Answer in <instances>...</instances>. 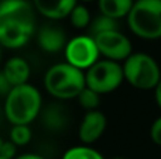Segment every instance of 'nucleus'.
Wrapping results in <instances>:
<instances>
[{"label": "nucleus", "instance_id": "3", "mask_svg": "<svg viewBox=\"0 0 161 159\" xmlns=\"http://www.w3.org/2000/svg\"><path fill=\"white\" fill-rule=\"evenodd\" d=\"M47 92L59 100L78 97L86 87L83 70L69 64H57L47 70L44 78Z\"/></svg>", "mask_w": 161, "mask_h": 159}, {"label": "nucleus", "instance_id": "29", "mask_svg": "<svg viewBox=\"0 0 161 159\" xmlns=\"http://www.w3.org/2000/svg\"><path fill=\"white\" fill-rule=\"evenodd\" d=\"M0 58H2V51H0Z\"/></svg>", "mask_w": 161, "mask_h": 159}, {"label": "nucleus", "instance_id": "18", "mask_svg": "<svg viewBox=\"0 0 161 159\" xmlns=\"http://www.w3.org/2000/svg\"><path fill=\"white\" fill-rule=\"evenodd\" d=\"M78 100H79V104L83 109H86L88 111H93V110L97 109V106H99V103H100V95H97L96 92H93V90L89 89V87H85V89L79 93Z\"/></svg>", "mask_w": 161, "mask_h": 159}, {"label": "nucleus", "instance_id": "14", "mask_svg": "<svg viewBox=\"0 0 161 159\" xmlns=\"http://www.w3.org/2000/svg\"><path fill=\"white\" fill-rule=\"evenodd\" d=\"M97 2L100 13L113 20L127 17L134 4L133 0H97Z\"/></svg>", "mask_w": 161, "mask_h": 159}, {"label": "nucleus", "instance_id": "4", "mask_svg": "<svg viewBox=\"0 0 161 159\" xmlns=\"http://www.w3.org/2000/svg\"><path fill=\"white\" fill-rule=\"evenodd\" d=\"M127 23L131 33L143 39L161 38V0L134 2Z\"/></svg>", "mask_w": 161, "mask_h": 159}, {"label": "nucleus", "instance_id": "19", "mask_svg": "<svg viewBox=\"0 0 161 159\" xmlns=\"http://www.w3.org/2000/svg\"><path fill=\"white\" fill-rule=\"evenodd\" d=\"M31 140V130L28 126H13L10 131V141L16 146L27 145Z\"/></svg>", "mask_w": 161, "mask_h": 159}, {"label": "nucleus", "instance_id": "1", "mask_svg": "<svg viewBox=\"0 0 161 159\" xmlns=\"http://www.w3.org/2000/svg\"><path fill=\"white\" fill-rule=\"evenodd\" d=\"M36 30L33 6L27 0H4L0 3V45L10 49L21 48Z\"/></svg>", "mask_w": 161, "mask_h": 159}, {"label": "nucleus", "instance_id": "16", "mask_svg": "<svg viewBox=\"0 0 161 159\" xmlns=\"http://www.w3.org/2000/svg\"><path fill=\"white\" fill-rule=\"evenodd\" d=\"M62 159H105L100 152L91 146H74L64 154Z\"/></svg>", "mask_w": 161, "mask_h": 159}, {"label": "nucleus", "instance_id": "12", "mask_svg": "<svg viewBox=\"0 0 161 159\" xmlns=\"http://www.w3.org/2000/svg\"><path fill=\"white\" fill-rule=\"evenodd\" d=\"M40 14L50 20H61L69 16L76 6V0H33Z\"/></svg>", "mask_w": 161, "mask_h": 159}, {"label": "nucleus", "instance_id": "10", "mask_svg": "<svg viewBox=\"0 0 161 159\" xmlns=\"http://www.w3.org/2000/svg\"><path fill=\"white\" fill-rule=\"evenodd\" d=\"M41 123L48 131H62L69 126V113L61 103L47 104L40 113Z\"/></svg>", "mask_w": 161, "mask_h": 159}, {"label": "nucleus", "instance_id": "25", "mask_svg": "<svg viewBox=\"0 0 161 159\" xmlns=\"http://www.w3.org/2000/svg\"><path fill=\"white\" fill-rule=\"evenodd\" d=\"M6 120V115H4V110H3V107L0 106V127L3 126V121Z\"/></svg>", "mask_w": 161, "mask_h": 159}, {"label": "nucleus", "instance_id": "17", "mask_svg": "<svg viewBox=\"0 0 161 159\" xmlns=\"http://www.w3.org/2000/svg\"><path fill=\"white\" fill-rule=\"evenodd\" d=\"M71 23L75 28H86L91 24V14L89 10L82 4H76L69 14Z\"/></svg>", "mask_w": 161, "mask_h": 159}, {"label": "nucleus", "instance_id": "23", "mask_svg": "<svg viewBox=\"0 0 161 159\" xmlns=\"http://www.w3.org/2000/svg\"><path fill=\"white\" fill-rule=\"evenodd\" d=\"M154 93H156V101H157V104H158V107L161 109V79H160L158 85L156 86V89H154Z\"/></svg>", "mask_w": 161, "mask_h": 159}, {"label": "nucleus", "instance_id": "26", "mask_svg": "<svg viewBox=\"0 0 161 159\" xmlns=\"http://www.w3.org/2000/svg\"><path fill=\"white\" fill-rule=\"evenodd\" d=\"M3 144H4V141H3V138L0 137V151H2V146H3Z\"/></svg>", "mask_w": 161, "mask_h": 159}, {"label": "nucleus", "instance_id": "30", "mask_svg": "<svg viewBox=\"0 0 161 159\" xmlns=\"http://www.w3.org/2000/svg\"><path fill=\"white\" fill-rule=\"evenodd\" d=\"M0 159H4V158H2V156H0Z\"/></svg>", "mask_w": 161, "mask_h": 159}, {"label": "nucleus", "instance_id": "2", "mask_svg": "<svg viewBox=\"0 0 161 159\" xmlns=\"http://www.w3.org/2000/svg\"><path fill=\"white\" fill-rule=\"evenodd\" d=\"M41 109V95L37 87L28 83L13 87L3 104L6 120L13 126H28L40 115Z\"/></svg>", "mask_w": 161, "mask_h": 159}, {"label": "nucleus", "instance_id": "13", "mask_svg": "<svg viewBox=\"0 0 161 159\" xmlns=\"http://www.w3.org/2000/svg\"><path fill=\"white\" fill-rule=\"evenodd\" d=\"M3 73L6 75V78L8 79L13 87L25 85L30 78V65L27 64L25 59L14 56L6 62L4 68H3Z\"/></svg>", "mask_w": 161, "mask_h": 159}, {"label": "nucleus", "instance_id": "11", "mask_svg": "<svg viewBox=\"0 0 161 159\" xmlns=\"http://www.w3.org/2000/svg\"><path fill=\"white\" fill-rule=\"evenodd\" d=\"M37 41L45 52H58L67 45V37L61 27L53 24H45L40 28Z\"/></svg>", "mask_w": 161, "mask_h": 159}, {"label": "nucleus", "instance_id": "27", "mask_svg": "<svg viewBox=\"0 0 161 159\" xmlns=\"http://www.w3.org/2000/svg\"><path fill=\"white\" fill-rule=\"evenodd\" d=\"M80 2H85V3H88V2H95V0H80Z\"/></svg>", "mask_w": 161, "mask_h": 159}, {"label": "nucleus", "instance_id": "20", "mask_svg": "<svg viewBox=\"0 0 161 159\" xmlns=\"http://www.w3.org/2000/svg\"><path fill=\"white\" fill-rule=\"evenodd\" d=\"M17 146L14 145L11 141H4L2 146V151H0V156L4 158V159H14L16 156V152H17Z\"/></svg>", "mask_w": 161, "mask_h": 159}, {"label": "nucleus", "instance_id": "28", "mask_svg": "<svg viewBox=\"0 0 161 159\" xmlns=\"http://www.w3.org/2000/svg\"><path fill=\"white\" fill-rule=\"evenodd\" d=\"M114 159H125V158H114Z\"/></svg>", "mask_w": 161, "mask_h": 159}, {"label": "nucleus", "instance_id": "9", "mask_svg": "<svg viewBox=\"0 0 161 159\" xmlns=\"http://www.w3.org/2000/svg\"><path fill=\"white\" fill-rule=\"evenodd\" d=\"M106 117L99 110L88 111L79 126V140L83 144L89 145L97 141L106 130Z\"/></svg>", "mask_w": 161, "mask_h": 159}, {"label": "nucleus", "instance_id": "8", "mask_svg": "<svg viewBox=\"0 0 161 159\" xmlns=\"http://www.w3.org/2000/svg\"><path fill=\"white\" fill-rule=\"evenodd\" d=\"M92 38L96 42L99 54L105 56L106 59H110L114 62L126 61L133 54L130 39L125 34L120 33L119 30L97 34Z\"/></svg>", "mask_w": 161, "mask_h": 159}, {"label": "nucleus", "instance_id": "24", "mask_svg": "<svg viewBox=\"0 0 161 159\" xmlns=\"http://www.w3.org/2000/svg\"><path fill=\"white\" fill-rule=\"evenodd\" d=\"M14 159H45V158L41 156V155H37V154H23Z\"/></svg>", "mask_w": 161, "mask_h": 159}, {"label": "nucleus", "instance_id": "15", "mask_svg": "<svg viewBox=\"0 0 161 159\" xmlns=\"http://www.w3.org/2000/svg\"><path fill=\"white\" fill-rule=\"evenodd\" d=\"M119 30V24H117V20H113L110 17L106 16H99L91 21L89 24V31H91V37H95L97 34L102 33H108V31H116Z\"/></svg>", "mask_w": 161, "mask_h": 159}, {"label": "nucleus", "instance_id": "7", "mask_svg": "<svg viewBox=\"0 0 161 159\" xmlns=\"http://www.w3.org/2000/svg\"><path fill=\"white\" fill-rule=\"evenodd\" d=\"M99 55L96 42L91 35H78L69 39L65 45L67 64L80 70L89 69L93 64H96L99 61Z\"/></svg>", "mask_w": 161, "mask_h": 159}, {"label": "nucleus", "instance_id": "21", "mask_svg": "<svg viewBox=\"0 0 161 159\" xmlns=\"http://www.w3.org/2000/svg\"><path fill=\"white\" fill-rule=\"evenodd\" d=\"M150 137H151V140H153L154 144H157L158 146H161V117H158L153 123L151 130H150Z\"/></svg>", "mask_w": 161, "mask_h": 159}, {"label": "nucleus", "instance_id": "6", "mask_svg": "<svg viewBox=\"0 0 161 159\" xmlns=\"http://www.w3.org/2000/svg\"><path fill=\"white\" fill-rule=\"evenodd\" d=\"M86 87L97 95H105L116 90L125 80L123 66L110 59H102L93 64L85 73Z\"/></svg>", "mask_w": 161, "mask_h": 159}, {"label": "nucleus", "instance_id": "22", "mask_svg": "<svg viewBox=\"0 0 161 159\" xmlns=\"http://www.w3.org/2000/svg\"><path fill=\"white\" fill-rule=\"evenodd\" d=\"M11 89H13L11 83L8 82V79L6 78L3 70H0V96H4L6 97V96L11 92Z\"/></svg>", "mask_w": 161, "mask_h": 159}, {"label": "nucleus", "instance_id": "5", "mask_svg": "<svg viewBox=\"0 0 161 159\" xmlns=\"http://www.w3.org/2000/svg\"><path fill=\"white\" fill-rule=\"evenodd\" d=\"M125 80L140 90L156 89L161 79V70L153 56L144 52L131 54L123 65Z\"/></svg>", "mask_w": 161, "mask_h": 159}]
</instances>
